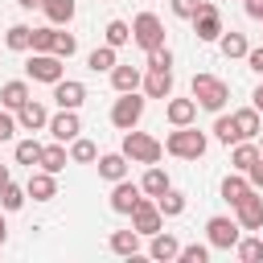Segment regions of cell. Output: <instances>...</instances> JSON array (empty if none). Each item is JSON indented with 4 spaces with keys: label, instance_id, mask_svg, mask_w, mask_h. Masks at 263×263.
Wrapping results in <instances>:
<instances>
[{
    "label": "cell",
    "instance_id": "cell-11",
    "mask_svg": "<svg viewBox=\"0 0 263 263\" xmlns=\"http://www.w3.org/2000/svg\"><path fill=\"white\" fill-rule=\"evenodd\" d=\"M82 99H86V82H78V78H58V82H53V103H58V107L78 111Z\"/></svg>",
    "mask_w": 263,
    "mask_h": 263
},
{
    "label": "cell",
    "instance_id": "cell-19",
    "mask_svg": "<svg viewBox=\"0 0 263 263\" xmlns=\"http://www.w3.org/2000/svg\"><path fill=\"white\" fill-rule=\"evenodd\" d=\"M107 247H111L115 255H123V259H136V255H140V230H111Z\"/></svg>",
    "mask_w": 263,
    "mask_h": 263
},
{
    "label": "cell",
    "instance_id": "cell-41",
    "mask_svg": "<svg viewBox=\"0 0 263 263\" xmlns=\"http://www.w3.org/2000/svg\"><path fill=\"white\" fill-rule=\"evenodd\" d=\"M148 70H173V49L168 45H160V49H148V62H144Z\"/></svg>",
    "mask_w": 263,
    "mask_h": 263
},
{
    "label": "cell",
    "instance_id": "cell-22",
    "mask_svg": "<svg viewBox=\"0 0 263 263\" xmlns=\"http://www.w3.org/2000/svg\"><path fill=\"white\" fill-rule=\"evenodd\" d=\"M259 156H263V152H259V144H255V140H238V144H234V152H230V168H234V173H247Z\"/></svg>",
    "mask_w": 263,
    "mask_h": 263
},
{
    "label": "cell",
    "instance_id": "cell-45",
    "mask_svg": "<svg viewBox=\"0 0 263 263\" xmlns=\"http://www.w3.org/2000/svg\"><path fill=\"white\" fill-rule=\"evenodd\" d=\"M247 66H251L255 74H263V45H255V49H247Z\"/></svg>",
    "mask_w": 263,
    "mask_h": 263
},
{
    "label": "cell",
    "instance_id": "cell-20",
    "mask_svg": "<svg viewBox=\"0 0 263 263\" xmlns=\"http://www.w3.org/2000/svg\"><path fill=\"white\" fill-rule=\"evenodd\" d=\"M140 82H144V74H140V66H111V86L123 95V90H140Z\"/></svg>",
    "mask_w": 263,
    "mask_h": 263
},
{
    "label": "cell",
    "instance_id": "cell-23",
    "mask_svg": "<svg viewBox=\"0 0 263 263\" xmlns=\"http://www.w3.org/2000/svg\"><path fill=\"white\" fill-rule=\"evenodd\" d=\"M25 99H29V82H25V78H8V82L0 86V107L16 111V107H21Z\"/></svg>",
    "mask_w": 263,
    "mask_h": 263
},
{
    "label": "cell",
    "instance_id": "cell-7",
    "mask_svg": "<svg viewBox=\"0 0 263 263\" xmlns=\"http://www.w3.org/2000/svg\"><path fill=\"white\" fill-rule=\"evenodd\" d=\"M25 74L33 78V82H58V78H66V66H62V58L58 53H29V62H25Z\"/></svg>",
    "mask_w": 263,
    "mask_h": 263
},
{
    "label": "cell",
    "instance_id": "cell-50",
    "mask_svg": "<svg viewBox=\"0 0 263 263\" xmlns=\"http://www.w3.org/2000/svg\"><path fill=\"white\" fill-rule=\"evenodd\" d=\"M8 181H12V168H8V164H0V185H8Z\"/></svg>",
    "mask_w": 263,
    "mask_h": 263
},
{
    "label": "cell",
    "instance_id": "cell-4",
    "mask_svg": "<svg viewBox=\"0 0 263 263\" xmlns=\"http://www.w3.org/2000/svg\"><path fill=\"white\" fill-rule=\"evenodd\" d=\"M140 119H144V95L140 90H123L111 103V123L119 132H132V127H140Z\"/></svg>",
    "mask_w": 263,
    "mask_h": 263
},
{
    "label": "cell",
    "instance_id": "cell-8",
    "mask_svg": "<svg viewBox=\"0 0 263 263\" xmlns=\"http://www.w3.org/2000/svg\"><path fill=\"white\" fill-rule=\"evenodd\" d=\"M132 230H140V234H156L160 226H164V214H160V205H156V197H140L136 205H132Z\"/></svg>",
    "mask_w": 263,
    "mask_h": 263
},
{
    "label": "cell",
    "instance_id": "cell-10",
    "mask_svg": "<svg viewBox=\"0 0 263 263\" xmlns=\"http://www.w3.org/2000/svg\"><path fill=\"white\" fill-rule=\"evenodd\" d=\"M140 197H144L140 181H127V177L111 181V210H115V214H132V205H136Z\"/></svg>",
    "mask_w": 263,
    "mask_h": 263
},
{
    "label": "cell",
    "instance_id": "cell-6",
    "mask_svg": "<svg viewBox=\"0 0 263 263\" xmlns=\"http://www.w3.org/2000/svg\"><path fill=\"white\" fill-rule=\"evenodd\" d=\"M205 238H210V247H218V251H230V247L242 238V226H238V218L214 214V218L205 222Z\"/></svg>",
    "mask_w": 263,
    "mask_h": 263
},
{
    "label": "cell",
    "instance_id": "cell-44",
    "mask_svg": "<svg viewBox=\"0 0 263 263\" xmlns=\"http://www.w3.org/2000/svg\"><path fill=\"white\" fill-rule=\"evenodd\" d=\"M12 132H16V115H8V107L0 111V140H12Z\"/></svg>",
    "mask_w": 263,
    "mask_h": 263
},
{
    "label": "cell",
    "instance_id": "cell-14",
    "mask_svg": "<svg viewBox=\"0 0 263 263\" xmlns=\"http://www.w3.org/2000/svg\"><path fill=\"white\" fill-rule=\"evenodd\" d=\"M45 123H49V111H45V107H41V103L29 95V99L16 107V127H25V132H37V127H45Z\"/></svg>",
    "mask_w": 263,
    "mask_h": 263
},
{
    "label": "cell",
    "instance_id": "cell-13",
    "mask_svg": "<svg viewBox=\"0 0 263 263\" xmlns=\"http://www.w3.org/2000/svg\"><path fill=\"white\" fill-rule=\"evenodd\" d=\"M45 127H49V136H53V140L70 144V140L82 132V119H78V111H66V107H62L58 115H49V123H45Z\"/></svg>",
    "mask_w": 263,
    "mask_h": 263
},
{
    "label": "cell",
    "instance_id": "cell-28",
    "mask_svg": "<svg viewBox=\"0 0 263 263\" xmlns=\"http://www.w3.org/2000/svg\"><path fill=\"white\" fill-rule=\"evenodd\" d=\"M41 8H45V16H49V25H70L74 21V0H41Z\"/></svg>",
    "mask_w": 263,
    "mask_h": 263
},
{
    "label": "cell",
    "instance_id": "cell-52",
    "mask_svg": "<svg viewBox=\"0 0 263 263\" xmlns=\"http://www.w3.org/2000/svg\"><path fill=\"white\" fill-rule=\"evenodd\" d=\"M259 152H263V136H259Z\"/></svg>",
    "mask_w": 263,
    "mask_h": 263
},
{
    "label": "cell",
    "instance_id": "cell-12",
    "mask_svg": "<svg viewBox=\"0 0 263 263\" xmlns=\"http://www.w3.org/2000/svg\"><path fill=\"white\" fill-rule=\"evenodd\" d=\"M234 218H238L242 230H259V226H263V197H259V189H251V193L234 205Z\"/></svg>",
    "mask_w": 263,
    "mask_h": 263
},
{
    "label": "cell",
    "instance_id": "cell-37",
    "mask_svg": "<svg viewBox=\"0 0 263 263\" xmlns=\"http://www.w3.org/2000/svg\"><path fill=\"white\" fill-rule=\"evenodd\" d=\"M49 53H58L62 62H66V58H74V53H78V37H74V33H66V29H53V49H49Z\"/></svg>",
    "mask_w": 263,
    "mask_h": 263
},
{
    "label": "cell",
    "instance_id": "cell-26",
    "mask_svg": "<svg viewBox=\"0 0 263 263\" xmlns=\"http://www.w3.org/2000/svg\"><path fill=\"white\" fill-rule=\"evenodd\" d=\"M177 251H181V242H177V238H173V234H168V230L160 226V230L152 234V247H148V255H152V259H164V263H168V259H177Z\"/></svg>",
    "mask_w": 263,
    "mask_h": 263
},
{
    "label": "cell",
    "instance_id": "cell-36",
    "mask_svg": "<svg viewBox=\"0 0 263 263\" xmlns=\"http://www.w3.org/2000/svg\"><path fill=\"white\" fill-rule=\"evenodd\" d=\"M103 37H107V45H115V49H119V45H127V41H132V25L115 16V21H107V29H103Z\"/></svg>",
    "mask_w": 263,
    "mask_h": 263
},
{
    "label": "cell",
    "instance_id": "cell-2",
    "mask_svg": "<svg viewBox=\"0 0 263 263\" xmlns=\"http://www.w3.org/2000/svg\"><path fill=\"white\" fill-rule=\"evenodd\" d=\"M189 95H193V103H197V107H205V111H222V107H226V99H230V86H226L218 74H193Z\"/></svg>",
    "mask_w": 263,
    "mask_h": 263
},
{
    "label": "cell",
    "instance_id": "cell-51",
    "mask_svg": "<svg viewBox=\"0 0 263 263\" xmlns=\"http://www.w3.org/2000/svg\"><path fill=\"white\" fill-rule=\"evenodd\" d=\"M16 4H21V8H37L41 0H16Z\"/></svg>",
    "mask_w": 263,
    "mask_h": 263
},
{
    "label": "cell",
    "instance_id": "cell-21",
    "mask_svg": "<svg viewBox=\"0 0 263 263\" xmlns=\"http://www.w3.org/2000/svg\"><path fill=\"white\" fill-rule=\"evenodd\" d=\"M66 160H70L66 144H62V140H53V144H45V148H41V164H37V168H45V173H53V177H58V173L66 168Z\"/></svg>",
    "mask_w": 263,
    "mask_h": 263
},
{
    "label": "cell",
    "instance_id": "cell-38",
    "mask_svg": "<svg viewBox=\"0 0 263 263\" xmlns=\"http://www.w3.org/2000/svg\"><path fill=\"white\" fill-rule=\"evenodd\" d=\"M41 148H45L41 140H16V164H29V168L41 164Z\"/></svg>",
    "mask_w": 263,
    "mask_h": 263
},
{
    "label": "cell",
    "instance_id": "cell-30",
    "mask_svg": "<svg viewBox=\"0 0 263 263\" xmlns=\"http://www.w3.org/2000/svg\"><path fill=\"white\" fill-rule=\"evenodd\" d=\"M115 62H119V58H115V45H107V41H103V45H95V49L86 53V66H90L95 74H99V70H111Z\"/></svg>",
    "mask_w": 263,
    "mask_h": 263
},
{
    "label": "cell",
    "instance_id": "cell-53",
    "mask_svg": "<svg viewBox=\"0 0 263 263\" xmlns=\"http://www.w3.org/2000/svg\"><path fill=\"white\" fill-rule=\"evenodd\" d=\"M259 230H263V226H259Z\"/></svg>",
    "mask_w": 263,
    "mask_h": 263
},
{
    "label": "cell",
    "instance_id": "cell-49",
    "mask_svg": "<svg viewBox=\"0 0 263 263\" xmlns=\"http://www.w3.org/2000/svg\"><path fill=\"white\" fill-rule=\"evenodd\" d=\"M8 242V222H4V210H0V247Z\"/></svg>",
    "mask_w": 263,
    "mask_h": 263
},
{
    "label": "cell",
    "instance_id": "cell-48",
    "mask_svg": "<svg viewBox=\"0 0 263 263\" xmlns=\"http://www.w3.org/2000/svg\"><path fill=\"white\" fill-rule=\"evenodd\" d=\"M251 107H255V111H263V82L251 90Z\"/></svg>",
    "mask_w": 263,
    "mask_h": 263
},
{
    "label": "cell",
    "instance_id": "cell-46",
    "mask_svg": "<svg viewBox=\"0 0 263 263\" xmlns=\"http://www.w3.org/2000/svg\"><path fill=\"white\" fill-rule=\"evenodd\" d=\"M247 181H251L255 189H263V156H259V160H255V164L247 168Z\"/></svg>",
    "mask_w": 263,
    "mask_h": 263
},
{
    "label": "cell",
    "instance_id": "cell-29",
    "mask_svg": "<svg viewBox=\"0 0 263 263\" xmlns=\"http://www.w3.org/2000/svg\"><path fill=\"white\" fill-rule=\"evenodd\" d=\"M214 136H218L226 148L242 140V136H238V123H234V111H230V115H226V111H218V119H214Z\"/></svg>",
    "mask_w": 263,
    "mask_h": 263
},
{
    "label": "cell",
    "instance_id": "cell-33",
    "mask_svg": "<svg viewBox=\"0 0 263 263\" xmlns=\"http://www.w3.org/2000/svg\"><path fill=\"white\" fill-rule=\"evenodd\" d=\"M156 205H160V214H164V218H177V214H185V193L168 185V189L156 197Z\"/></svg>",
    "mask_w": 263,
    "mask_h": 263
},
{
    "label": "cell",
    "instance_id": "cell-40",
    "mask_svg": "<svg viewBox=\"0 0 263 263\" xmlns=\"http://www.w3.org/2000/svg\"><path fill=\"white\" fill-rule=\"evenodd\" d=\"M53 29H58V25L33 29V41H29V49H33V53H49V49H53Z\"/></svg>",
    "mask_w": 263,
    "mask_h": 263
},
{
    "label": "cell",
    "instance_id": "cell-34",
    "mask_svg": "<svg viewBox=\"0 0 263 263\" xmlns=\"http://www.w3.org/2000/svg\"><path fill=\"white\" fill-rule=\"evenodd\" d=\"M29 41H33V29H29V25H8L4 45H8L12 53H25V49H29Z\"/></svg>",
    "mask_w": 263,
    "mask_h": 263
},
{
    "label": "cell",
    "instance_id": "cell-42",
    "mask_svg": "<svg viewBox=\"0 0 263 263\" xmlns=\"http://www.w3.org/2000/svg\"><path fill=\"white\" fill-rule=\"evenodd\" d=\"M177 259H181V263H205V259H210V247H205V242H189V247L177 251Z\"/></svg>",
    "mask_w": 263,
    "mask_h": 263
},
{
    "label": "cell",
    "instance_id": "cell-39",
    "mask_svg": "<svg viewBox=\"0 0 263 263\" xmlns=\"http://www.w3.org/2000/svg\"><path fill=\"white\" fill-rule=\"evenodd\" d=\"M234 255H238L242 263H259V259H263V238H255V234H251V238H238V242H234Z\"/></svg>",
    "mask_w": 263,
    "mask_h": 263
},
{
    "label": "cell",
    "instance_id": "cell-32",
    "mask_svg": "<svg viewBox=\"0 0 263 263\" xmlns=\"http://www.w3.org/2000/svg\"><path fill=\"white\" fill-rule=\"evenodd\" d=\"M70 160H74V164H90V160H99V148H95V140H86V136H74V140H70Z\"/></svg>",
    "mask_w": 263,
    "mask_h": 263
},
{
    "label": "cell",
    "instance_id": "cell-3",
    "mask_svg": "<svg viewBox=\"0 0 263 263\" xmlns=\"http://www.w3.org/2000/svg\"><path fill=\"white\" fill-rule=\"evenodd\" d=\"M132 164H156L160 160V152H164V144L156 140V136H148V132H140V127H132V132H123V148H119Z\"/></svg>",
    "mask_w": 263,
    "mask_h": 263
},
{
    "label": "cell",
    "instance_id": "cell-5",
    "mask_svg": "<svg viewBox=\"0 0 263 263\" xmlns=\"http://www.w3.org/2000/svg\"><path fill=\"white\" fill-rule=\"evenodd\" d=\"M132 41L148 53V49H160L164 45V21L156 16V12H136V21H132Z\"/></svg>",
    "mask_w": 263,
    "mask_h": 263
},
{
    "label": "cell",
    "instance_id": "cell-43",
    "mask_svg": "<svg viewBox=\"0 0 263 263\" xmlns=\"http://www.w3.org/2000/svg\"><path fill=\"white\" fill-rule=\"evenodd\" d=\"M201 4H205V0H173V16H181V21H193V16L201 12Z\"/></svg>",
    "mask_w": 263,
    "mask_h": 263
},
{
    "label": "cell",
    "instance_id": "cell-35",
    "mask_svg": "<svg viewBox=\"0 0 263 263\" xmlns=\"http://www.w3.org/2000/svg\"><path fill=\"white\" fill-rule=\"evenodd\" d=\"M21 205H25V185H12V181L0 185V210L4 214H16Z\"/></svg>",
    "mask_w": 263,
    "mask_h": 263
},
{
    "label": "cell",
    "instance_id": "cell-47",
    "mask_svg": "<svg viewBox=\"0 0 263 263\" xmlns=\"http://www.w3.org/2000/svg\"><path fill=\"white\" fill-rule=\"evenodd\" d=\"M242 8H247V16H251V21H259V25H263V0H242Z\"/></svg>",
    "mask_w": 263,
    "mask_h": 263
},
{
    "label": "cell",
    "instance_id": "cell-27",
    "mask_svg": "<svg viewBox=\"0 0 263 263\" xmlns=\"http://www.w3.org/2000/svg\"><path fill=\"white\" fill-rule=\"evenodd\" d=\"M218 49H222V58H247V33H238V29H222V37H218Z\"/></svg>",
    "mask_w": 263,
    "mask_h": 263
},
{
    "label": "cell",
    "instance_id": "cell-17",
    "mask_svg": "<svg viewBox=\"0 0 263 263\" xmlns=\"http://www.w3.org/2000/svg\"><path fill=\"white\" fill-rule=\"evenodd\" d=\"M164 115H168V123H173V127H181V123H193V119H197V103H193V95H189V99H173V95H168V103H164Z\"/></svg>",
    "mask_w": 263,
    "mask_h": 263
},
{
    "label": "cell",
    "instance_id": "cell-24",
    "mask_svg": "<svg viewBox=\"0 0 263 263\" xmlns=\"http://www.w3.org/2000/svg\"><path fill=\"white\" fill-rule=\"evenodd\" d=\"M99 177H103V181L127 177V156H123V152H103V156H99Z\"/></svg>",
    "mask_w": 263,
    "mask_h": 263
},
{
    "label": "cell",
    "instance_id": "cell-31",
    "mask_svg": "<svg viewBox=\"0 0 263 263\" xmlns=\"http://www.w3.org/2000/svg\"><path fill=\"white\" fill-rule=\"evenodd\" d=\"M234 123H238V136L242 140H255L259 136V111L255 107H238L234 111Z\"/></svg>",
    "mask_w": 263,
    "mask_h": 263
},
{
    "label": "cell",
    "instance_id": "cell-18",
    "mask_svg": "<svg viewBox=\"0 0 263 263\" xmlns=\"http://www.w3.org/2000/svg\"><path fill=\"white\" fill-rule=\"evenodd\" d=\"M251 189H255V185L247 181V173H234V168H230V173L222 177V197L230 201V210H234V205H238V201H242Z\"/></svg>",
    "mask_w": 263,
    "mask_h": 263
},
{
    "label": "cell",
    "instance_id": "cell-25",
    "mask_svg": "<svg viewBox=\"0 0 263 263\" xmlns=\"http://www.w3.org/2000/svg\"><path fill=\"white\" fill-rule=\"evenodd\" d=\"M168 185H173V181H168V173H164L160 164H148V168H144V177H140V189H144L148 197H160Z\"/></svg>",
    "mask_w": 263,
    "mask_h": 263
},
{
    "label": "cell",
    "instance_id": "cell-9",
    "mask_svg": "<svg viewBox=\"0 0 263 263\" xmlns=\"http://www.w3.org/2000/svg\"><path fill=\"white\" fill-rule=\"evenodd\" d=\"M193 33H197V41H218L222 37V8L205 0L201 12L193 16Z\"/></svg>",
    "mask_w": 263,
    "mask_h": 263
},
{
    "label": "cell",
    "instance_id": "cell-16",
    "mask_svg": "<svg viewBox=\"0 0 263 263\" xmlns=\"http://www.w3.org/2000/svg\"><path fill=\"white\" fill-rule=\"evenodd\" d=\"M140 86H144L148 99H168L173 95V70H148Z\"/></svg>",
    "mask_w": 263,
    "mask_h": 263
},
{
    "label": "cell",
    "instance_id": "cell-1",
    "mask_svg": "<svg viewBox=\"0 0 263 263\" xmlns=\"http://www.w3.org/2000/svg\"><path fill=\"white\" fill-rule=\"evenodd\" d=\"M205 148H210V140H205V132H197L193 123H181V127H173V132L164 136V152L177 156V160H201Z\"/></svg>",
    "mask_w": 263,
    "mask_h": 263
},
{
    "label": "cell",
    "instance_id": "cell-15",
    "mask_svg": "<svg viewBox=\"0 0 263 263\" xmlns=\"http://www.w3.org/2000/svg\"><path fill=\"white\" fill-rule=\"evenodd\" d=\"M25 197H33V201H49V197H58V181H53V173H45V168L29 173Z\"/></svg>",
    "mask_w": 263,
    "mask_h": 263
}]
</instances>
